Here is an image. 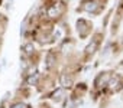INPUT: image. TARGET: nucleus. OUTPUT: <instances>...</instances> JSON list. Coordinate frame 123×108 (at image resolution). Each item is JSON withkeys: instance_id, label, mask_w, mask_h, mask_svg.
I'll return each mask as SVG.
<instances>
[{"instance_id": "obj_1", "label": "nucleus", "mask_w": 123, "mask_h": 108, "mask_svg": "<svg viewBox=\"0 0 123 108\" xmlns=\"http://www.w3.org/2000/svg\"><path fill=\"white\" fill-rule=\"evenodd\" d=\"M84 9L88 12H94V10H97V3H87Z\"/></svg>"}, {"instance_id": "obj_2", "label": "nucleus", "mask_w": 123, "mask_h": 108, "mask_svg": "<svg viewBox=\"0 0 123 108\" xmlns=\"http://www.w3.org/2000/svg\"><path fill=\"white\" fill-rule=\"evenodd\" d=\"M59 12H61V10H59V9H56V6H54V7L49 10V16H55V15H58Z\"/></svg>"}, {"instance_id": "obj_3", "label": "nucleus", "mask_w": 123, "mask_h": 108, "mask_svg": "<svg viewBox=\"0 0 123 108\" xmlns=\"http://www.w3.org/2000/svg\"><path fill=\"white\" fill-rule=\"evenodd\" d=\"M13 108H25V107H23V105H22V104H18V105H15V107H13Z\"/></svg>"}]
</instances>
